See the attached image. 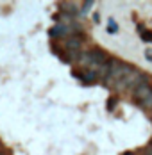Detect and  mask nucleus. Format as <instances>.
I'll use <instances>...</instances> for the list:
<instances>
[{
    "instance_id": "obj_1",
    "label": "nucleus",
    "mask_w": 152,
    "mask_h": 155,
    "mask_svg": "<svg viewBox=\"0 0 152 155\" xmlns=\"http://www.w3.org/2000/svg\"><path fill=\"white\" fill-rule=\"evenodd\" d=\"M133 68L131 66H127L125 62L118 61V59H111V64H109V73H107L106 77V82L107 86H111V87H118L122 84V80L127 77V73L131 71Z\"/></svg>"
},
{
    "instance_id": "obj_2",
    "label": "nucleus",
    "mask_w": 152,
    "mask_h": 155,
    "mask_svg": "<svg viewBox=\"0 0 152 155\" xmlns=\"http://www.w3.org/2000/svg\"><path fill=\"white\" fill-rule=\"evenodd\" d=\"M74 75L79 77L82 82H86V84H91V82H95L97 80V75L95 73H91L88 70H82V71H74Z\"/></svg>"
},
{
    "instance_id": "obj_3",
    "label": "nucleus",
    "mask_w": 152,
    "mask_h": 155,
    "mask_svg": "<svg viewBox=\"0 0 152 155\" xmlns=\"http://www.w3.org/2000/svg\"><path fill=\"white\" fill-rule=\"evenodd\" d=\"M141 36H143V38H145V41H152V34H150V32L143 31V32H141Z\"/></svg>"
}]
</instances>
